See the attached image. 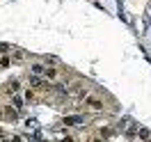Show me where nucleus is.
Here are the masks:
<instances>
[{
	"mask_svg": "<svg viewBox=\"0 0 151 142\" xmlns=\"http://www.w3.org/2000/svg\"><path fill=\"white\" fill-rule=\"evenodd\" d=\"M83 101H85V110H89V112H101V110H105V101H103V96L96 94V92L87 94Z\"/></svg>",
	"mask_w": 151,
	"mask_h": 142,
	"instance_id": "1",
	"label": "nucleus"
},
{
	"mask_svg": "<svg viewBox=\"0 0 151 142\" xmlns=\"http://www.w3.org/2000/svg\"><path fill=\"white\" fill-rule=\"evenodd\" d=\"M87 94H92V92H89V83L76 80V83L69 85V96H71V99H80V101H83Z\"/></svg>",
	"mask_w": 151,
	"mask_h": 142,
	"instance_id": "2",
	"label": "nucleus"
},
{
	"mask_svg": "<svg viewBox=\"0 0 151 142\" xmlns=\"http://www.w3.org/2000/svg\"><path fill=\"white\" fill-rule=\"evenodd\" d=\"M2 119H5V122H19V110H16V108H14V105H5V108H2Z\"/></svg>",
	"mask_w": 151,
	"mask_h": 142,
	"instance_id": "3",
	"label": "nucleus"
},
{
	"mask_svg": "<svg viewBox=\"0 0 151 142\" xmlns=\"http://www.w3.org/2000/svg\"><path fill=\"white\" fill-rule=\"evenodd\" d=\"M83 122H85V117H83V115H69V117L62 119L64 126H78V124H83Z\"/></svg>",
	"mask_w": 151,
	"mask_h": 142,
	"instance_id": "4",
	"label": "nucleus"
},
{
	"mask_svg": "<svg viewBox=\"0 0 151 142\" xmlns=\"http://www.w3.org/2000/svg\"><path fill=\"white\" fill-rule=\"evenodd\" d=\"M30 76H46V64H41V62H35V64H30Z\"/></svg>",
	"mask_w": 151,
	"mask_h": 142,
	"instance_id": "5",
	"label": "nucleus"
},
{
	"mask_svg": "<svg viewBox=\"0 0 151 142\" xmlns=\"http://www.w3.org/2000/svg\"><path fill=\"white\" fill-rule=\"evenodd\" d=\"M2 92H5L7 96H16V92H19V80H9V83H5Z\"/></svg>",
	"mask_w": 151,
	"mask_h": 142,
	"instance_id": "6",
	"label": "nucleus"
},
{
	"mask_svg": "<svg viewBox=\"0 0 151 142\" xmlns=\"http://www.w3.org/2000/svg\"><path fill=\"white\" fill-rule=\"evenodd\" d=\"M46 80H50V83H55L57 78H60V69L57 66H46Z\"/></svg>",
	"mask_w": 151,
	"mask_h": 142,
	"instance_id": "7",
	"label": "nucleus"
},
{
	"mask_svg": "<svg viewBox=\"0 0 151 142\" xmlns=\"http://www.w3.org/2000/svg\"><path fill=\"white\" fill-rule=\"evenodd\" d=\"M25 57H28V53L21 50V48H14V50H12V60H25Z\"/></svg>",
	"mask_w": 151,
	"mask_h": 142,
	"instance_id": "8",
	"label": "nucleus"
},
{
	"mask_svg": "<svg viewBox=\"0 0 151 142\" xmlns=\"http://www.w3.org/2000/svg\"><path fill=\"white\" fill-rule=\"evenodd\" d=\"M112 128H110V126H105V128H101V131H99V135H101V138H103V140H108V138H110V135H112Z\"/></svg>",
	"mask_w": 151,
	"mask_h": 142,
	"instance_id": "9",
	"label": "nucleus"
},
{
	"mask_svg": "<svg viewBox=\"0 0 151 142\" xmlns=\"http://www.w3.org/2000/svg\"><path fill=\"white\" fill-rule=\"evenodd\" d=\"M25 101H28V103L37 101V92H35V89H28V92H25Z\"/></svg>",
	"mask_w": 151,
	"mask_h": 142,
	"instance_id": "10",
	"label": "nucleus"
},
{
	"mask_svg": "<svg viewBox=\"0 0 151 142\" xmlns=\"http://www.w3.org/2000/svg\"><path fill=\"white\" fill-rule=\"evenodd\" d=\"M9 64H12V55H5L0 60V69H5V66H9Z\"/></svg>",
	"mask_w": 151,
	"mask_h": 142,
	"instance_id": "11",
	"label": "nucleus"
},
{
	"mask_svg": "<svg viewBox=\"0 0 151 142\" xmlns=\"http://www.w3.org/2000/svg\"><path fill=\"white\" fill-rule=\"evenodd\" d=\"M12 103H14V108H16V110H21V108H23V101H21L19 96H14V99H12Z\"/></svg>",
	"mask_w": 151,
	"mask_h": 142,
	"instance_id": "12",
	"label": "nucleus"
},
{
	"mask_svg": "<svg viewBox=\"0 0 151 142\" xmlns=\"http://www.w3.org/2000/svg\"><path fill=\"white\" fill-rule=\"evenodd\" d=\"M137 135H142L144 140H149V131H147V128H140V131H137Z\"/></svg>",
	"mask_w": 151,
	"mask_h": 142,
	"instance_id": "13",
	"label": "nucleus"
},
{
	"mask_svg": "<svg viewBox=\"0 0 151 142\" xmlns=\"http://www.w3.org/2000/svg\"><path fill=\"white\" fill-rule=\"evenodd\" d=\"M89 142H101V138H99V135H92V138H89Z\"/></svg>",
	"mask_w": 151,
	"mask_h": 142,
	"instance_id": "14",
	"label": "nucleus"
},
{
	"mask_svg": "<svg viewBox=\"0 0 151 142\" xmlns=\"http://www.w3.org/2000/svg\"><path fill=\"white\" fill-rule=\"evenodd\" d=\"M60 142H73V138H69V135H66V138H62Z\"/></svg>",
	"mask_w": 151,
	"mask_h": 142,
	"instance_id": "15",
	"label": "nucleus"
},
{
	"mask_svg": "<svg viewBox=\"0 0 151 142\" xmlns=\"http://www.w3.org/2000/svg\"><path fill=\"white\" fill-rule=\"evenodd\" d=\"M12 142H23V138H19V135H16V138H12Z\"/></svg>",
	"mask_w": 151,
	"mask_h": 142,
	"instance_id": "16",
	"label": "nucleus"
},
{
	"mask_svg": "<svg viewBox=\"0 0 151 142\" xmlns=\"http://www.w3.org/2000/svg\"><path fill=\"white\" fill-rule=\"evenodd\" d=\"M0 142H12V138H0Z\"/></svg>",
	"mask_w": 151,
	"mask_h": 142,
	"instance_id": "17",
	"label": "nucleus"
}]
</instances>
